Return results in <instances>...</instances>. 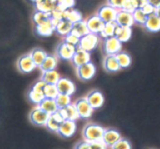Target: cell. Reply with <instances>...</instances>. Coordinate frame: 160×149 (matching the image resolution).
<instances>
[{"instance_id": "6da1fadb", "label": "cell", "mask_w": 160, "mask_h": 149, "mask_svg": "<svg viewBox=\"0 0 160 149\" xmlns=\"http://www.w3.org/2000/svg\"><path fill=\"white\" fill-rule=\"evenodd\" d=\"M104 131L105 128L101 125L96 123H88L82 131L84 141L88 143L102 142Z\"/></svg>"}, {"instance_id": "7a4b0ae2", "label": "cell", "mask_w": 160, "mask_h": 149, "mask_svg": "<svg viewBox=\"0 0 160 149\" xmlns=\"http://www.w3.org/2000/svg\"><path fill=\"white\" fill-rule=\"evenodd\" d=\"M98 43H99V36L95 34H92V33H88L80 38L77 48L82 49L91 53V52L94 51L98 47Z\"/></svg>"}, {"instance_id": "3957f363", "label": "cell", "mask_w": 160, "mask_h": 149, "mask_svg": "<svg viewBox=\"0 0 160 149\" xmlns=\"http://www.w3.org/2000/svg\"><path fill=\"white\" fill-rule=\"evenodd\" d=\"M77 50V47L73 45H69L62 41L56 47V56L58 59H62V60H70L71 61L73 55Z\"/></svg>"}, {"instance_id": "277c9868", "label": "cell", "mask_w": 160, "mask_h": 149, "mask_svg": "<svg viewBox=\"0 0 160 149\" xmlns=\"http://www.w3.org/2000/svg\"><path fill=\"white\" fill-rule=\"evenodd\" d=\"M77 75L78 78L82 81H90L96 73V67L92 62L84 64L76 68Z\"/></svg>"}, {"instance_id": "5b68a950", "label": "cell", "mask_w": 160, "mask_h": 149, "mask_svg": "<svg viewBox=\"0 0 160 149\" xmlns=\"http://www.w3.org/2000/svg\"><path fill=\"white\" fill-rule=\"evenodd\" d=\"M75 108H76L79 117L81 119H88L92 116L94 109L92 106L89 105L85 98H81L77 100L74 103Z\"/></svg>"}, {"instance_id": "8992f818", "label": "cell", "mask_w": 160, "mask_h": 149, "mask_svg": "<svg viewBox=\"0 0 160 149\" xmlns=\"http://www.w3.org/2000/svg\"><path fill=\"white\" fill-rule=\"evenodd\" d=\"M48 117H49V115L48 113H46L45 111L40 109L38 106H36L30 112L29 120L34 125H37V126H45Z\"/></svg>"}, {"instance_id": "52a82bcc", "label": "cell", "mask_w": 160, "mask_h": 149, "mask_svg": "<svg viewBox=\"0 0 160 149\" xmlns=\"http://www.w3.org/2000/svg\"><path fill=\"white\" fill-rule=\"evenodd\" d=\"M117 12H118V10L117 9L112 7L111 6H109L108 4H106L102 6L98 9L96 14L106 23H109V22H115Z\"/></svg>"}, {"instance_id": "ba28073f", "label": "cell", "mask_w": 160, "mask_h": 149, "mask_svg": "<svg viewBox=\"0 0 160 149\" xmlns=\"http://www.w3.org/2000/svg\"><path fill=\"white\" fill-rule=\"evenodd\" d=\"M123 44L116 37H110L106 38L103 43V48L106 55H117L122 51Z\"/></svg>"}, {"instance_id": "9c48e42d", "label": "cell", "mask_w": 160, "mask_h": 149, "mask_svg": "<svg viewBox=\"0 0 160 149\" xmlns=\"http://www.w3.org/2000/svg\"><path fill=\"white\" fill-rule=\"evenodd\" d=\"M89 33L98 35L104 27L105 23L97 14L90 16L85 20Z\"/></svg>"}, {"instance_id": "30bf717a", "label": "cell", "mask_w": 160, "mask_h": 149, "mask_svg": "<svg viewBox=\"0 0 160 149\" xmlns=\"http://www.w3.org/2000/svg\"><path fill=\"white\" fill-rule=\"evenodd\" d=\"M17 68L21 73H29L35 70L37 67L31 59L30 54L21 56L17 60Z\"/></svg>"}, {"instance_id": "8fae6325", "label": "cell", "mask_w": 160, "mask_h": 149, "mask_svg": "<svg viewBox=\"0 0 160 149\" xmlns=\"http://www.w3.org/2000/svg\"><path fill=\"white\" fill-rule=\"evenodd\" d=\"M56 85L57 87L59 94H64V95L71 96L72 95L74 94L75 91H76L74 83L67 77L59 78Z\"/></svg>"}, {"instance_id": "7c38bea8", "label": "cell", "mask_w": 160, "mask_h": 149, "mask_svg": "<svg viewBox=\"0 0 160 149\" xmlns=\"http://www.w3.org/2000/svg\"><path fill=\"white\" fill-rule=\"evenodd\" d=\"M85 98L94 110L101 108L105 102L104 95L98 90H93L90 92Z\"/></svg>"}, {"instance_id": "4fadbf2b", "label": "cell", "mask_w": 160, "mask_h": 149, "mask_svg": "<svg viewBox=\"0 0 160 149\" xmlns=\"http://www.w3.org/2000/svg\"><path fill=\"white\" fill-rule=\"evenodd\" d=\"M121 138V134L117 130L108 128V129H105L102 142L107 146V148L108 147L111 148Z\"/></svg>"}, {"instance_id": "5bb4252c", "label": "cell", "mask_w": 160, "mask_h": 149, "mask_svg": "<svg viewBox=\"0 0 160 149\" xmlns=\"http://www.w3.org/2000/svg\"><path fill=\"white\" fill-rule=\"evenodd\" d=\"M115 22L118 26L122 27H131L134 24L132 13L123 9L118 10Z\"/></svg>"}, {"instance_id": "9a60e30c", "label": "cell", "mask_w": 160, "mask_h": 149, "mask_svg": "<svg viewBox=\"0 0 160 149\" xmlns=\"http://www.w3.org/2000/svg\"><path fill=\"white\" fill-rule=\"evenodd\" d=\"M55 27L56 26L50 18L43 23L35 25V31L39 36L48 37L55 32Z\"/></svg>"}, {"instance_id": "2e32d148", "label": "cell", "mask_w": 160, "mask_h": 149, "mask_svg": "<svg viewBox=\"0 0 160 149\" xmlns=\"http://www.w3.org/2000/svg\"><path fill=\"white\" fill-rule=\"evenodd\" d=\"M77 130V125L75 121L71 120H64L61 123L57 134H59L61 137H71L75 134Z\"/></svg>"}, {"instance_id": "e0dca14e", "label": "cell", "mask_w": 160, "mask_h": 149, "mask_svg": "<svg viewBox=\"0 0 160 149\" xmlns=\"http://www.w3.org/2000/svg\"><path fill=\"white\" fill-rule=\"evenodd\" d=\"M91 59H92V57H91L90 52L77 48L76 52H75L74 55H73V58L71 59V62L73 64V66L77 68L80 66H82L84 64L88 63V62H92Z\"/></svg>"}, {"instance_id": "ac0fdd59", "label": "cell", "mask_w": 160, "mask_h": 149, "mask_svg": "<svg viewBox=\"0 0 160 149\" xmlns=\"http://www.w3.org/2000/svg\"><path fill=\"white\" fill-rule=\"evenodd\" d=\"M64 121V119L59 113V111H57L55 113L49 115L48 120L46 122V124L45 127H46L48 131H52V132L57 133L58 130H59V127H60L61 123Z\"/></svg>"}, {"instance_id": "d6986e66", "label": "cell", "mask_w": 160, "mask_h": 149, "mask_svg": "<svg viewBox=\"0 0 160 149\" xmlns=\"http://www.w3.org/2000/svg\"><path fill=\"white\" fill-rule=\"evenodd\" d=\"M58 111L61 114L64 120H71V121L76 122V120H78L80 118L74 105L72 104V103L66 106V107L62 108V109H59Z\"/></svg>"}, {"instance_id": "ffe728a7", "label": "cell", "mask_w": 160, "mask_h": 149, "mask_svg": "<svg viewBox=\"0 0 160 149\" xmlns=\"http://www.w3.org/2000/svg\"><path fill=\"white\" fill-rule=\"evenodd\" d=\"M103 67L109 73H116L121 70L117 62L116 55H106L103 61Z\"/></svg>"}, {"instance_id": "44dd1931", "label": "cell", "mask_w": 160, "mask_h": 149, "mask_svg": "<svg viewBox=\"0 0 160 149\" xmlns=\"http://www.w3.org/2000/svg\"><path fill=\"white\" fill-rule=\"evenodd\" d=\"M132 35V29L131 27H122L117 25L114 33V37H117L122 44L128 42L131 39Z\"/></svg>"}, {"instance_id": "7402d4cb", "label": "cell", "mask_w": 160, "mask_h": 149, "mask_svg": "<svg viewBox=\"0 0 160 149\" xmlns=\"http://www.w3.org/2000/svg\"><path fill=\"white\" fill-rule=\"evenodd\" d=\"M38 107L42 109V110L45 111L46 113L48 115H52V114L55 113L59 110L57 105H56L55 99H52V98H45L38 105Z\"/></svg>"}, {"instance_id": "603a6c76", "label": "cell", "mask_w": 160, "mask_h": 149, "mask_svg": "<svg viewBox=\"0 0 160 149\" xmlns=\"http://www.w3.org/2000/svg\"><path fill=\"white\" fill-rule=\"evenodd\" d=\"M72 27H73V23L66 19H62L56 25L55 32L61 37H65L66 35L71 32Z\"/></svg>"}, {"instance_id": "cb8c5ba5", "label": "cell", "mask_w": 160, "mask_h": 149, "mask_svg": "<svg viewBox=\"0 0 160 149\" xmlns=\"http://www.w3.org/2000/svg\"><path fill=\"white\" fill-rule=\"evenodd\" d=\"M59 62V59L57 56L54 55H47L46 58L45 59L42 65L39 67L40 70L42 72L49 71V70H56V67Z\"/></svg>"}, {"instance_id": "d4e9b609", "label": "cell", "mask_w": 160, "mask_h": 149, "mask_svg": "<svg viewBox=\"0 0 160 149\" xmlns=\"http://www.w3.org/2000/svg\"><path fill=\"white\" fill-rule=\"evenodd\" d=\"M144 27L150 32H158L160 31V18L156 14L148 16Z\"/></svg>"}, {"instance_id": "484cf974", "label": "cell", "mask_w": 160, "mask_h": 149, "mask_svg": "<svg viewBox=\"0 0 160 149\" xmlns=\"http://www.w3.org/2000/svg\"><path fill=\"white\" fill-rule=\"evenodd\" d=\"M70 33L76 35L79 38H81V37L88 34L89 31L88 29L85 20H82L77 22V23H73V27H72V30Z\"/></svg>"}, {"instance_id": "4316f807", "label": "cell", "mask_w": 160, "mask_h": 149, "mask_svg": "<svg viewBox=\"0 0 160 149\" xmlns=\"http://www.w3.org/2000/svg\"><path fill=\"white\" fill-rule=\"evenodd\" d=\"M56 2L54 0H39L35 2L36 9L38 11L50 13L56 8Z\"/></svg>"}, {"instance_id": "83f0119b", "label": "cell", "mask_w": 160, "mask_h": 149, "mask_svg": "<svg viewBox=\"0 0 160 149\" xmlns=\"http://www.w3.org/2000/svg\"><path fill=\"white\" fill-rule=\"evenodd\" d=\"M48 53L45 51V50L42 49V48H34L32 51L30 52V56H31V59L34 61V64L37 67H40L44 62L45 59L46 58Z\"/></svg>"}, {"instance_id": "f1b7e54d", "label": "cell", "mask_w": 160, "mask_h": 149, "mask_svg": "<svg viewBox=\"0 0 160 149\" xmlns=\"http://www.w3.org/2000/svg\"><path fill=\"white\" fill-rule=\"evenodd\" d=\"M60 77V74L56 70H53L42 72L41 80H42L46 84H56Z\"/></svg>"}, {"instance_id": "f546056e", "label": "cell", "mask_w": 160, "mask_h": 149, "mask_svg": "<svg viewBox=\"0 0 160 149\" xmlns=\"http://www.w3.org/2000/svg\"><path fill=\"white\" fill-rule=\"evenodd\" d=\"M117 62L120 65V69H127L131 66V57L128 52L124 51H121L116 55Z\"/></svg>"}, {"instance_id": "4dcf8cb0", "label": "cell", "mask_w": 160, "mask_h": 149, "mask_svg": "<svg viewBox=\"0 0 160 149\" xmlns=\"http://www.w3.org/2000/svg\"><path fill=\"white\" fill-rule=\"evenodd\" d=\"M63 19H66L70 23H74L77 22L82 20V14L78 10L73 9H70L63 12Z\"/></svg>"}, {"instance_id": "1f68e13d", "label": "cell", "mask_w": 160, "mask_h": 149, "mask_svg": "<svg viewBox=\"0 0 160 149\" xmlns=\"http://www.w3.org/2000/svg\"><path fill=\"white\" fill-rule=\"evenodd\" d=\"M116 22H109V23H106L104 25L102 32L98 34L99 37H103L104 39L108 38V37H113L114 33H115L116 27H117Z\"/></svg>"}, {"instance_id": "d6a6232c", "label": "cell", "mask_w": 160, "mask_h": 149, "mask_svg": "<svg viewBox=\"0 0 160 149\" xmlns=\"http://www.w3.org/2000/svg\"><path fill=\"white\" fill-rule=\"evenodd\" d=\"M43 93L45 98H52V99H55L59 95V92L56 84H45Z\"/></svg>"}, {"instance_id": "836d02e7", "label": "cell", "mask_w": 160, "mask_h": 149, "mask_svg": "<svg viewBox=\"0 0 160 149\" xmlns=\"http://www.w3.org/2000/svg\"><path fill=\"white\" fill-rule=\"evenodd\" d=\"M55 101H56L59 109H60L71 104V96L64 95V94H59L57 97L55 98Z\"/></svg>"}, {"instance_id": "e575fe53", "label": "cell", "mask_w": 160, "mask_h": 149, "mask_svg": "<svg viewBox=\"0 0 160 149\" xmlns=\"http://www.w3.org/2000/svg\"><path fill=\"white\" fill-rule=\"evenodd\" d=\"M133 19H134V23H137V24L142 25L144 26L145 21L147 20V16L144 13V12L142 11V9H135L132 12Z\"/></svg>"}, {"instance_id": "d590c367", "label": "cell", "mask_w": 160, "mask_h": 149, "mask_svg": "<svg viewBox=\"0 0 160 149\" xmlns=\"http://www.w3.org/2000/svg\"><path fill=\"white\" fill-rule=\"evenodd\" d=\"M28 98L33 104L38 106L39 103L45 98V96H44L43 92H36L32 89H30L28 92Z\"/></svg>"}, {"instance_id": "8d00e7d4", "label": "cell", "mask_w": 160, "mask_h": 149, "mask_svg": "<svg viewBox=\"0 0 160 149\" xmlns=\"http://www.w3.org/2000/svg\"><path fill=\"white\" fill-rule=\"evenodd\" d=\"M48 19H50L49 13H46V12H44L38 10H36L32 16L33 22L35 23V25L43 23V22L48 20Z\"/></svg>"}, {"instance_id": "74e56055", "label": "cell", "mask_w": 160, "mask_h": 149, "mask_svg": "<svg viewBox=\"0 0 160 149\" xmlns=\"http://www.w3.org/2000/svg\"><path fill=\"white\" fill-rule=\"evenodd\" d=\"M74 0H56V7L62 11L72 9L74 6Z\"/></svg>"}, {"instance_id": "f35d334b", "label": "cell", "mask_w": 160, "mask_h": 149, "mask_svg": "<svg viewBox=\"0 0 160 149\" xmlns=\"http://www.w3.org/2000/svg\"><path fill=\"white\" fill-rule=\"evenodd\" d=\"M111 149H132V147L128 139L122 137L115 145L111 147Z\"/></svg>"}, {"instance_id": "ab89813d", "label": "cell", "mask_w": 160, "mask_h": 149, "mask_svg": "<svg viewBox=\"0 0 160 149\" xmlns=\"http://www.w3.org/2000/svg\"><path fill=\"white\" fill-rule=\"evenodd\" d=\"M80 38L78 37H77L76 35H74L72 33H70L67 35H66L65 37H63V42L69 44V45H73V46L77 47L78 46V43H79Z\"/></svg>"}, {"instance_id": "60d3db41", "label": "cell", "mask_w": 160, "mask_h": 149, "mask_svg": "<svg viewBox=\"0 0 160 149\" xmlns=\"http://www.w3.org/2000/svg\"><path fill=\"white\" fill-rule=\"evenodd\" d=\"M156 8H155L154 6H152V5H150L149 3L148 2L142 8V11H143L144 13H145L147 17L152 15V14H155V12H156Z\"/></svg>"}, {"instance_id": "b9f144b4", "label": "cell", "mask_w": 160, "mask_h": 149, "mask_svg": "<svg viewBox=\"0 0 160 149\" xmlns=\"http://www.w3.org/2000/svg\"><path fill=\"white\" fill-rule=\"evenodd\" d=\"M124 1L125 0H107V4L117 9V10H120L122 9Z\"/></svg>"}, {"instance_id": "7bdbcfd3", "label": "cell", "mask_w": 160, "mask_h": 149, "mask_svg": "<svg viewBox=\"0 0 160 149\" xmlns=\"http://www.w3.org/2000/svg\"><path fill=\"white\" fill-rule=\"evenodd\" d=\"M124 11H127V12H131L132 13L133 11L135 9V8H134V5L132 4V2H131V0H125L124 2H123V6H122V9Z\"/></svg>"}, {"instance_id": "ee69618b", "label": "cell", "mask_w": 160, "mask_h": 149, "mask_svg": "<svg viewBox=\"0 0 160 149\" xmlns=\"http://www.w3.org/2000/svg\"><path fill=\"white\" fill-rule=\"evenodd\" d=\"M89 149H107V146L102 142H97L90 143Z\"/></svg>"}, {"instance_id": "f6af8a7d", "label": "cell", "mask_w": 160, "mask_h": 149, "mask_svg": "<svg viewBox=\"0 0 160 149\" xmlns=\"http://www.w3.org/2000/svg\"><path fill=\"white\" fill-rule=\"evenodd\" d=\"M135 9H142L147 3V0H131Z\"/></svg>"}, {"instance_id": "bcb514c9", "label": "cell", "mask_w": 160, "mask_h": 149, "mask_svg": "<svg viewBox=\"0 0 160 149\" xmlns=\"http://www.w3.org/2000/svg\"><path fill=\"white\" fill-rule=\"evenodd\" d=\"M89 147H90V143L85 142V141H83V142L77 143L74 149H89Z\"/></svg>"}, {"instance_id": "7dc6e473", "label": "cell", "mask_w": 160, "mask_h": 149, "mask_svg": "<svg viewBox=\"0 0 160 149\" xmlns=\"http://www.w3.org/2000/svg\"><path fill=\"white\" fill-rule=\"evenodd\" d=\"M147 2L154 6L155 8H158L160 6V0H147Z\"/></svg>"}, {"instance_id": "c3c4849f", "label": "cell", "mask_w": 160, "mask_h": 149, "mask_svg": "<svg viewBox=\"0 0 160 149\" xmlns=\"http://www.w3.org/2000/svg\"><path fill=\"white\" fill-rule=\"evenodd\" d=\"M155 14H156V15H157L158 17H159L160 18V6H159L158 8H156V12H155Z\"/></svg>"}, {"instance_id": "681fc988", "label": "cell", "mask_w": 160, "mask_h": 149, "mask_svg": "<svg viewBox=\"0 0 160 149\" xmlns=\"http://www.w3.org/2000/svg\"><path fill=\"white\" fill-rule=\"evenodd\" d=\"M31 1L34 2V3H35V2H38V1H39V0H31Z\"/></svg>"}]
</instances>
